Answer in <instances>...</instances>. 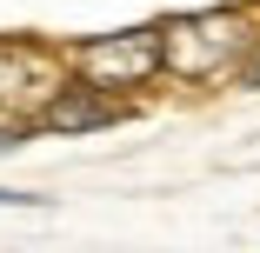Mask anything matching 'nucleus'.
Returning a JSON list of instances; mask_svg holds the SVG:
<instances>
[{
	"label": "nucleus",
	"mask_w": 260,
	"mask_h": 253,
	"mask_svg": "<svg viewBox=\"0 0 260 253\" xmlns=\"http://www.w3.org/2000/svg\"><path fill=\"white\" fill-rule=\"evenodd\" d=\"M160 40H167V80L214 87L247 67V54L260 47V27L247 20V7H193V14L167 20Z\"/></svg>",
	"instance_id": "obj_1"
},
{
	"label": "nucleus",
	"mask_w": 260,
	"mask_h": 253,
	"mask_svg": "<svg viewBox=\"0 0 260 253\" xmlns=\"http://www.w3.org/2000/svg\"><path fill=\"white\" fill-rule=\"evenodd\" d=\"M67 60L100 93H140V87H153V80L167 74V40H160V27H127V33L80 40Z\"/></svg>",
	"instance_id": "obj_2"
},
{
	"label": "nucleus",
	"mask_w": 260,
	"mask_h": 253,
	"mask_svg": "<svg viewBox=\"0 0 260 253\" xmlns=\"http://www.w3.org/2000/svg\"><path fill=\"white\" fill-rule=\"evenodd\" d=\"M47 133H93V127H114V120H127V107H120V93H100V87H87V80H74V87H60L47 107L34 114Z\"/></svg>",
	"instance_id": "obj_3"
},
{
	"label": "nucleus",
	"mask_w": 260,
	"mask_h": 253,
	"mask_svg": "<svg viewBox=\"0 0 260 253\" xmlns=\"http://www.w3.org/2000/svg\"><path fill=\"white\" fill-rule=\"evenodd\" d=\"M0 207H40V193H0Z\"/></svg>",
	"instance_id": "obj_4"
}]
</instances>
